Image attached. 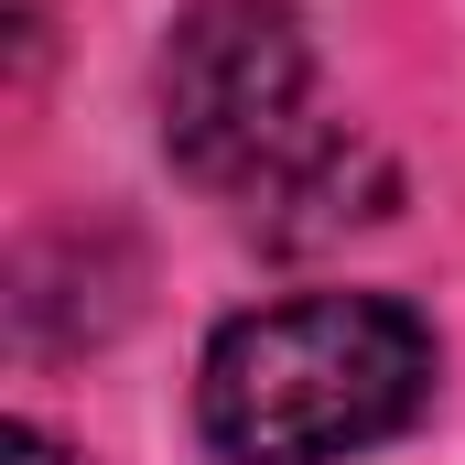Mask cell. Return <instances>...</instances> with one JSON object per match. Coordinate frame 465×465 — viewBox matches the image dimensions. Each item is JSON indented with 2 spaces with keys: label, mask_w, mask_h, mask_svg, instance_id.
<instances>
[{
  "label": "cell",
  "mask_w": 465,
  "mask_h": 465,
  "mask_svg": "<svg viewBox=\"0 0 465 465\" xmlns=\"http://www.w3.org/2000/svg\"><path fill=\"white\" fill-rule=\"evenodd\" d=\"M303 87L292 0H195L163 44V152L195 184H271L303 141Z\"/></svg>",
  "instance_id": "2"
},
{
  "label": "cell",
  "mask_w": 465,
  "mask_h": 465,
  "mask_svg": "<svg viewBox=\"0 0 465 465\" xmlns=\"http://www.w3.org/2000/svg\"><path fill=\"white\" fill-rule=\"evenodd\" d=\"M0 465H76V455H65L44 422H11V433H0Z\"/></svg>",
  "instance_id": "3"
},
{
  "label": "cell",
  "mask_w": 465,
  "mask_h": 465,
  "mask_svg": "<svg viewBox=\"0 0 465 465\" xmlns=\"http://www.w3.org/2000/svg\"><path fill=\"white\" fill-rule=\"evenodd\" d=\"M206 444L228 465H336L433 401V325L390 292L260 303L206 347Z\"/></svg>",
  "instance_id": "1"
}]
</instances>
